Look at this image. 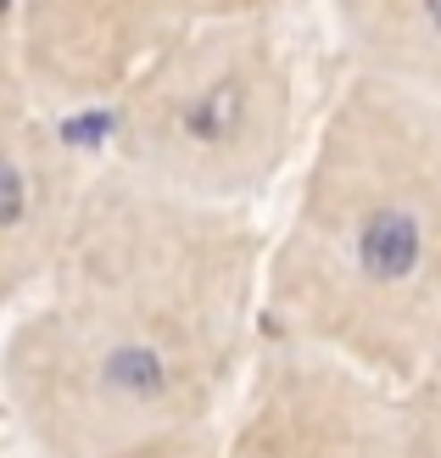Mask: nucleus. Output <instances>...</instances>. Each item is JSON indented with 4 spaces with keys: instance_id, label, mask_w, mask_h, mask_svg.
Masks as SVG:
<instances>
[{
    "instance_id": "20e7f679",
    "label": "nucleus",
    "mask_w": 441,
    "mask_h": 458,
    "mask_svg": "<svg viewBox=\"0 0 441 458\" xmlns=\"http://www.w3.org/2000/svg\"><path fill=\"white\" fill-rule=\"evenodd\" d=\"M218 458H403L397 386L335 352L258 341Z\"/></svg>"
},
{
    "instance_id": "1a4fd4ad",
    "label": "nucleus",
    "mask_w": 441,
    "mask_h": 458,
    "mask_svg": "<svg viewBox=\"0 0 441 458\" xmlns=\"http://www.w3.org/2000/svg\"><path fill=\"white\" fill-rule=\"evenodd\" d=\"M224 425V420H218ZM218 425L207 430H184V437L151 442V447H129V453H106V458H218Z\"/></svg>"
},
{
    "instance_id": "0eeeda50",
    "label": "nucleus",
    "mask_w": 441,
    "mask_h": 458,
    "mask_svg": "<svg viewBox=\"0 0 441 458\" xmlns=\"http://www.w3.org/2000/svg\"><path fill=\"white\" fill-rule=\"evenodd\" d=\"M330 22L358 73L441 106V0H330Z\"/></svg>"
},
{
    "instance_id": "7ed1b4c3",
    "label": "nucleus",
    "mask_w": 441,
    "mask_h": 458,
    "mask_svg": "<svg viewBox=\"0 0 441 458\" xmlns=\"http://www.w3.org/2000/svg\"><path fill=\"white\" fill-rule=\"evenodd\" d=\"M296 134L301 79L280 12L184 34L106 101V163L207 208H251Z\"/></svg>"
},
{
    "instance_id": "423d86ee",
    "label": "nucleus",
    "mask_w": 441,
    "mask_h": 458,
    "mask_svg": "<svg viewBox=\"0 0 441 458\" xmlns=\"http://www.w3.org/2000/svg\"><path fill=\"white\" fill-rule=\"evenodd\" d=\"M56 112L0 29V313L34 296L89 179Z\"/></svg>"
},
{
    "instance_id": "f03ea898",
    "label": "nucleus",
    "mask_w": 441,
    "mask_h": 458,
    "mask_svg": "<svg viewBox=\"0 0 441 458\" xmlns=\"http://www.w3.org/2000/svg\"><path fill=\"white\" fill-rule=\"evenodd\" d=\"M263 335L403 386L441 335V106L358 73L263 251Z\"/></svg>"
},
{
    "instance_id": "39448f33",
    "label": "nucleus",
    "mask_w": 441,
    "mask_h": 458,
    "mask_svg": "<svg viewBox=\"0 0 441 458\" xmlns=\"http://www.w3.org/2000/svg\"><path fill=\"white\" fill-rule=\"evenodd\" d=\"M258 12H285V0H17L6 29L45 101L73 112L106 106L184 34Z\"/></svg>"
},
{
    "instance_id": "6e6552de",
    "label": "nucleus",
    "mask_w": 441,
    "mask_h": 458,
    "mask_svg": "<svg viewBox=\"0 0 441 458\" xmlns=\"http://www.w3.org/2000/svg\"><path fill=\"white\" fill-rule=\"evenodd\" d=\"M397 437L403 458H441V335L397 386Z\"/></svg>"
},
{
    "instance_id": "f257e3e1",
    "label": "nucleus",
    "mask_w": 441,
    "mask_h": 458,
    "mask_svg": "<svg viewBox=\"0 0 441 458\" xmlns=\"http://www.w3.org/2000/svg\"><path fill=\"white\" fill-rule=\"evenodd\" d=\"M263 229L96 168L0 347L34 458H106L218 425L263 341Z\"/></svg>"
}]
</instances>
